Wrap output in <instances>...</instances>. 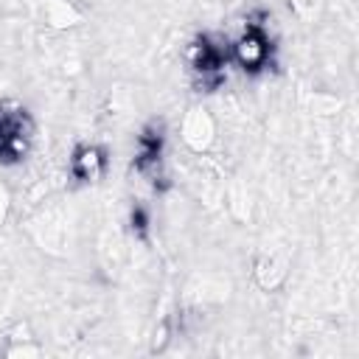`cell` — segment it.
I'll list each match as a JSON object with an SVG mask.
<instances>
[{
	"label": "cell",
	"instance_id": "obj_1",
	"mask_svg": "<svg viewBox=\"0 0 359 359\" xmlns=\"http://www.w3.org/2000/svg\"><path fill=\"white\" fill-rule=\"evenodd\" d=\"M185 59H188V70H191L194 81L208 93L224 81L227 65H233L230 62V45L219 34L194 36V42L185 50Z\"/></svg>",
	"mask_w": 359,
	"mask_h": 359
},
{
	"label": "cell",
	"instance_id": "obj_2",
	"mask_svg": "<svg viewBox=\"0 0 359 359\" xmlns=\"http://www.w3.org/2000/svg\"><path fill=\"white\" fill-rule=\"evenodd\" d=\"M36 137V123L20 101H0V163L17 165L31 154Z\"/></svg>",
	"mask_w": 359,
	"mask_h": 359
},
{
	"label": "cell",
	"instance_id": "obj_3",
	"mask_svg": "<svg viewBox=\"0 0 359 359\" xmlns=\"http://www.w3.org/2000/svg\"><path fill=\"white\" fill-rule=\"evenodd\" d=\"M272 17L266 11H255L247 17L244 31L230 45V62H236L247 73H258L272 59V36H269Z\"/></svg>",
	"mask_w": 359,
	"mask_h": 359
},
{
	"label": "cell",
	"instance_id": "obj_4",
	"mask_svg": "<svg viewBox=\"0 0 359 359\" xmlns=\"http://www.w3.org/2000/svg\"><path fill=\"white\" fill-rule=\"evenodd\" d=\"M165 135L163 123H149L137 135V149H135V171L151 185L163 188L165 185Z\"/></svg>",
	"mask_w": 359,
	"mask_h": 359
},
{
	"label": "cell",
	"instance_id": "obj_5",
	"mask_svg": "<svg viewBox=\"0 0 359 359\" xmlns=\"http://www.w3.org/2000/svg\"><path fill=\"white\" fill-rule=\"evenodd\" d=\"M180 137L182 143L194 151V154H205L210 151V146L216 143V121L205 107H191L182 115L180 123Z\"/></svg>",
	"mask_w": 359,
	"mask_h": 359
},
{
	"label": "cell",
	"instance_id": "obj_6",
	"mask_svg": "<svg viewBox=\"0 0 359 359\" xmlns=\"http://www.w3.org/2000/svg\"><path fill=\"white\" fill-rule=\"evenodd\" d=\"M67 168H70V177L76 182H81V185L98 182L104 177V171H107V151L101 146H95V143H81V146L73 149Z\"/></svg>",
	"mask_w": 359,
	"mask_h": 359
},
{
	"label": "cell",
	"instance_id": "obj_7",
	"mask_svg": "<svg viewBox=\"0 0 359 359\" xmlns=\"http://www.w3.org/2000/svg\"><path fill=\"white\" fill-rule=\"evenodd\" d=\"M255 280H258L261 289L275 292L286 280V264L275 252H261L258 261H255Z\"/></svg>",
	"mask_w": 359,
	"mask_h": 359
},
{
	"label": "cell",
	"instance_id": "obj_8",
	"mask_svg": "<svg viewBox=\"0 0 359 359\" xmlns=\"http://www.w3.org/2000/svg\"><path fill=\"white\" fill-rule=\"evenodd\" d=\"M45 17L56 28H67V25H76L79 22V11H73V6L67 0H48Z\"/></svg>",
	"mask_w": 359,
	"mask_h": 359
},
{
	"label": "cell",
	"instance_id": "obj_9",
	"mask_svg": "<svg viewBox=\"0 0 359 359\" xmlns=\"http://www.w3.org/2000/svg\"><path fill=\"white\" fill-rule=\"evenodd\" d=\"M317 6H320V0H289V8H292L297 17H303V20H309V17L317 11Z\"/></svg>",
	"mask_w": 359,
	"mask_h": 359
},
{
	"label": "cell",
	"instance_id": "obj_10",
	"mask_svg": "<svg viewBox=\"0 0 359 359\" xmlns=\"http://www.w3.org/2000/svg\"><path fill=\"white\" fill-rule=\"evenodd\" d=\"M146 227H149V213L143 208H135L132 210V230L137 236H146Z\"/></svg>",
	"mask_w": 359,
	"mask_h": 359
},
{
	"label": "cell",
	"instance_id": "obj_11",
	"mask_svg": "<svg viewBox=\"0 0 359 359\" xmlns=\"http://www.w3.org/2000/svg\"><path fill=\"white\" fill-rule=\"evenodd\" d=\"M8 208H11V194H8V188H6V182H3V177H0V224H3L6 216H8Z\"/></svg>",
	"mask_w": 359,
	"mask_h": 359
}]
</instances>
